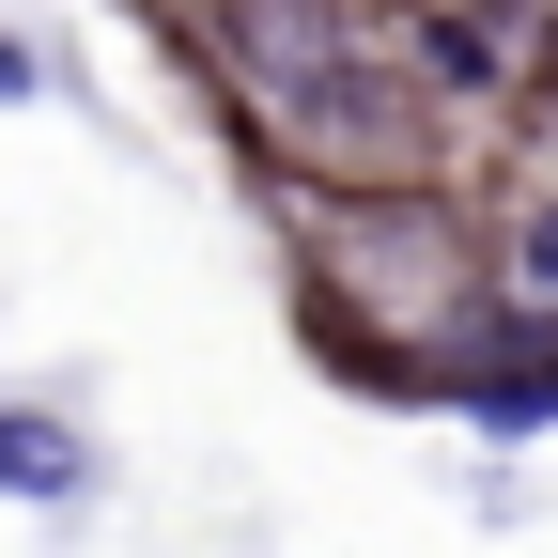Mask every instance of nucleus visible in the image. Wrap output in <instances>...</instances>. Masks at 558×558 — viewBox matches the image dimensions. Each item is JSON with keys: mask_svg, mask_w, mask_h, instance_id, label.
Here are the masks:
<instances>
[{"mask_svg": "<svg viewBox=\"0 0 558 558\" xmlns=\"http://www.w3.org/2000/svg\"><path fill=\"white\" fill-rule=\"evenodd\" d=\"M403 78L450 140L465 124H527V16L512 0H403Z\"/></svg>", "mask_w": 558, "mask_h": 558, "instance_id": "obj_3", "label": "nucleus"}, {"mask_svg": "<svg viewBox=\"0 0 558 558\" xmlns=\"http://www.w3.org/2000/svg\"><path fill=\"white\" fill-rule=\"evenodd\" d=\"M512 16H543V0H512Z\"/></svg>", "mask_w": 558, "mask_h": 558, "instance_id": "obj_9", "label": "nucleus"}, {"mask_svg": "<svg viewBox=\"0 0 558 558\" xmlns=\"http://www.w3.org/2000/svg\"><path fill=\"white\" fill-rule=\"evenodd\" d=\"M418 403H450L465 435H543V418H558V311L497 295L435 373H418Z\"/></svg>", "mask_w": 558, "mask_h": 558, "instance_id": "obj_4", "label": "nucleus"}, {"mask_svg": "<svg viewBox=\"0 0 558 558\" xmlns=\"http://www.w3.org/2000/svg\"><path fill=\"white\" fill-rule=\"evenodd\" d=\"M279 264H295V326L341 388L418 403V373L512 295L497 279V202L450 186H357V202H279Z\"/></svg>", "mask_w": 558, "mask_h": 558, "instance_id": "obj_2", "label": "nucleus"}, {"mask_svg": "<svg viewBox=\"0 0 558 558\" xmlns=\"http://www.w3.org/2000/svg\"><path fill=\"white\" fill-rule=\"evenodd\" d=\"M0 497H16V512L94 497V435H78L62 403H0Z\"/></svg>", "mask_w": 558, "mask_h": 558, "instance_id": "obj_5", "label": "nucleus"}, {"mask_svg": "<svg viewBox=\"0 0 558 558\" xmlns=\"http://www.w3.org/2000/svg\"><path fill=\"white\" fill-rule=\"evenodd\" d=\"M527 124H558V0L527 16Z\"/></svg>", "mask_w": 558, "mask_h": 558, "instance_id": "obj_7", "label": "nucleus"}, {"mask_svg": "<svg viewBox=\"0 0 558 558\" xmlns=\"http://www.w3.org/2000/svg\"><path fill=\"white\" fill-rule=\"evenodd\" d=\"M497 279H512L527 311H558V186H512L497 202Z\"/></svg>", "mask_w": 558, "mask_h": 558, "instance_id": "obj_6", "label": "nucleus"}, {"mask_svg": "<svg viewBox=\"0 0 558 558\" xmlns=\"http://www.w3.org/2000/svg\"><path fill=\"white\" fill-rule=\"evenodd\" d=\"M171 32L202 47L218 124L264 202L450 186V156H465L403 78V0H171Z\"/></svg>", "mask_w": 558, "mask_h": 558, "instance_id": "obj_1", "label": "nucleus"}, {"mask_svg": "<svg viewBox=\"0 0 558 558\" xmlns=\"http://www.w3.org/2000/svg\"><path fill=\"white\" fill-rule=\"evenodd\" d=\"M32 94H47V47H32V32H0V109H32Z\"/></svg>", "mask_w": 558, "mask_h": 558, "instance_id": "obj_8", "label": "nucleus"}]
</instances>
